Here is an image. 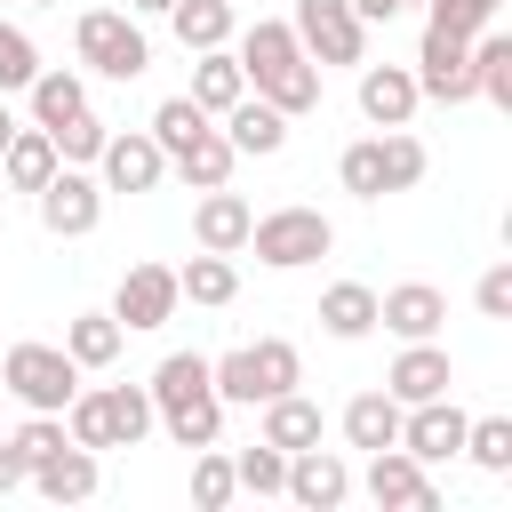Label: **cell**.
<instances>
[{
    "label": "cell",
    "mask_w": 512,
    "mask_h": 512,
    "mask_svg": "<svg viewBox=\"0 0 512 512\" xmlns=\"http://www.w3.org/2000/svg\"><path fill=\"white\" fill-rule=\"evenodd\" d=\"M232 56H240V72H248V96L280 104L288 120H304V112L320 104V64L304 56V40H296L288 16H256V24L240 32Z\"/></svg>",
    "instance_id": "obj_1"
},
{
    "label": "cell",
    "mask_w": 512,
    "mask_h": 512,
    "mask_svg": "<svg viewBox=\"0 0 512 512\" xmlns=\"http://www.w3.org/2000/svg\"><path fill=\"white\" fill-rule=\"evenodd\" d=\"M152 416L168 424V440L176 448H208L216 432H224V400H216V384H208V360L200 352H168L160 368H152Z\"/></svg>",
    "instance_id": "obj_2"
},
{
    "label": "cell",
    "mask_w": 512,
    "mask_h": 512,
    "mask_svg": "<svg viewBox=\"0 0 512 512\" xmlns=\"http://www.w3.org/2000/svg\"><path fill=\"white\" fill-rule=\"evenodd\" d=\"M160 416H152V392L144 384H96V392H72L64 400V432L80 440V448H136L144 432H152Z\"/></svg>",
    "instance_id": "obj_3"
},
{
    "label": "cell",
    "mask_w": 512,
    "mask_h": 512,
    "mask_svg": "<svg viewBox=\"0 0 512 512\" xmlns=\"http://www.w3.org/2000/svg\"><path fill=\"white\" fill-rule=\"evenodd\" d=\"M72 48H80V64L104 72V80H136V72L152 64V40H144V24H136L128 8H88V16L72 24Z\"/></svg>",
    "instance_id": "obj_4"
},
{
    "label": "cell",
    "mask_w": 512,
    "mask_h": 512,
    "mask_svg": "<svg viewBox=\"0 0 512 512\" xmlns=\"http://www.w3.org/2000/svg\"><path fill=\"white\" fill-rule=\"evenodd\" d=\"M248 248H256V264H272V272H304V264H320V256L336 248V224H328L320 208H272V216L248 224Z\"/></svg>",
    "instance_id": "obj_5"
},
{
    "label": "cell",
    "mask_w": 512,
    "mask_h": 512,
    "mask_svg": "<svg viewBox=\"0 0 512 512\" xmlns=\"http://www.w3.org/2000/svg\"><path fill=\"white\" fill-rule=\"evenodd\" d=\"M0 384H8L24 408L64 416V400L80 392V360H72L64 344H8V352H0Z\"/></svg>",
    "instance_id": "obj_6"
},
{
    "label": "cell",
    "mask_w": 512,
    "mask_h": 512,
    "mask_svg": "<svg viewBox=\"0 0 512 512\" xmlns=\"http://www.w3.org/2000/svg\"><path fill=\"white\" fill-rule=\"evenodd\" d=\"M296 40L304 56L328 72V64H368V24L352 16V0H296Z\"/></svg>",
    "instance_id": "obj_7"
},
{
    "label": "cell",
    "mask_w": 512,
    "mask_h": 512,
    "mask_svg": "<svg viewBox=\"0 0 512 512\" xmlns=\"http://www.w3.org/2000/svg\"><path fill=\"white\" fill-rule=\"evenodd\" d=\"M32 200H40V224H48L56 240H88V232L104 224V184H96L88 168H72V160H56V176H48Z\"/></svg>",
    "instance_id": "obj_8"
},
{
    "label": "cell",
    "mask_w": 512,
    "mask_h": 512,
    "mask_svg": "<svg viewBox=\"0 0 512 512\" xmlns=\"http://www.w3.org/2000/svg\"><path fill=\"white\" fill-rule=\"evenodd\" d=\"M416 96L432 104H472V40L448 32V24H424V48H416Z\"/></svg>",
    "instance_id": "obj_9"
},
{
    "label": "cell",
    "mask_w": 512,
    "mask_h": 512,
    "mask_svg": "<svg viewBox=\"0 0 512 512\" xmlns=\"http://www.w3.org/2000/svg\"><path fill=\"white\" fill-rule=\"evenodd\" d=\"M384 512H440V488H432V464H416L400 440L392 448H368V480H360Z\"/></svg>",
    "instance_id": "obj_10"
},
{
    "label": "cell",
    "mask_w": 512,
    "mask_h": 512,
    "mask_svg": "<svg viewBox=\"0 0 512 512\" xmlns=\"http://www.w3.org/2000/svg\"><path fill=\"white\" fill-rule=\"evenodd\" d=\"M176 264H128L120 272V288H112V320L136 336V328H160V320H176Z\"/></svg>",
    "instance_id": "obj_11"
},
{
    "label": "cell",
    "mask_w": 512,
    "mask_h": 512,
    "mask_svg": "<svg viewBox=\"0 0 512 512\" xmlns=\"http://www.w3.org/2000/svg\"><path fill=\"white\" fill-rule=\"evenodd\" d=\"M464 408L440 392V400H408L400 408V448L416 456V464H448V456H464Z\"/></svg>",
    "instance_id": "obj_12"
},
{
    "label": "cell",
    "mask_w": 512,
    "mask_h": 512,
    "mask_svg": "<svg viewBox=\"0 0 512 512\" xmlns=\"http://www.w3.org/2000/svg\"><path fill=\"white\" fill-rule=\"evenodd\" d=\"M160 176H168V152L152 144V128L104 136V152H96V184H104V192H152Z\"/></svg>",
    "instance_id": "obj_13"
},
{
    "label": "cell",
    "mask_w": 512,
    "mask_h": 512,
    "mask_svg": "<svg viewBox=\"0 0 512 512\" xmlns=\"http://www.w3.org/2000/svg\"><path fill=\"white\" fill-rule=\"evenodd\" d=\"M280 496H296L304 512H336V504L352 496V464H344L336 448H320V440H312V448H296V456H288Z\"/></svg>",
    "instance_id": "obj_14"
},
{
    "label": "cell",
    "mask_w": 512,
    "mask_h": 512,
    "mask_svg": "<svg viewBox=\"0 0 512 512\" xmlns=\"http://www.w3.org/2000/svg\"><path fill=\"white\" fill-rule=\"evenodd\" d=\"M416 72L408 64H360V120L368 128H408L416 120Z\"/></svg>",
    "instance_id": "obj_15"
},
{
    "label": "cell",
    "mask_w": 512,
    "mask_h": 512,
    "mask_svg": "<svg viewBox=\"0 0 512 512\" xmlns=\"http://www.w3.org/2000/svg\"><path fill=\"white\" fill-rule=\"evenodd\" d=\"M440 320H448V296H440L432 280H400V288H384V296H376V328H392L400 344L440 336Z\"/></svg>",
    "instance_id": "obj_16"
},
{
    "label": "cell",
    "mask_w": 512,
    "mask_h": 512,
    "mask_svg": "<svg viewBox=\"0 0 512 512\" xmlns=\"http://www.w3.org/2000/svg\"><path fill=\"white\" fill-rule=\"evenodd\" d=\"M248 224H256V208H248L232 184H208L200 208H192V240L216 248V256H240V248H248Z\"/></svg>",
    "instance_id": "obj_17"
},
{
    "label": "cell",
    "mask_w": 512,
    "mask_h": 512,
    "mask_svg": "<svg viewBox=\"0 0 512 512\" xmlns=\"http://www.w3.org/2000/svg\"><path fill=\"white\" fill-rule=\"evenodd\" d=\"M456 384V360L432 344V336H416V344H400V360H392V376H384V392L408 408V400H440Z\"/></svg>",
    "instance_id": "obj_18"
},
{
    "label": "cell",
    "mask_w": 512,
    "mask_h": 512,
    "mask_svg": "<svg viewBox=\"0 0 512 512\" xmlns=\"http://www.w3.org/2000/svg\"><path fill=\"white\" fill-rule=\"evenodd\" d=\"M24 480H32V488H40L48 504H88L104 472H96V448H80V440H64V448H56V456H40V464H32Z\"/></svg>",
    "instance_id": "obj_19"
},
{
    "label": "cell",
    "mask_w": 512,
    "mask_h": 512,
    "mask_svg": "<svg viewBox=\"0 0 512 512\" xmlns=\"http://www.w3.org/2000/svg\"><path fill=\"white\" fill-rule=\"evenodd\" d=\"M184 96H192L208 120H224V112L248 96V72H240V56H232V48H200V56H192V88H184Z\"/></svg>",
    "instance_id": "obj_20"
},
{
    "label": "cell",
    "mask_w": 512,
    "mask_h": 512,
    "mask_svg": "<svg viewBox=\"0 0 512 512\" xmlns=\"http://www.w3.org/2000/svg\"><path fill=\"white\" fill-rule=\"evenodd\" d=\"M224 136H232V152H240V160H272V152L288 144V112H280V104H264V96H240V104L224 112Z\"/></svg>",
    "instance_id": "obj_21"
},
{
    "label": "cell",
    "mask_w": 512,
    "mask_h": 512,
    "mask_svg": "<svg viewBox=\"0 0 512 512\" xmlns=\"http://www.w3.org/2000/svg\"><path fill=\"white\" fill-rule=\"evenodd\" d=\"M168 168H176V176H184L192 192H208V184H232L240 152H232V136H224L216 120H208V128H200L192 144H176V152H168Z\"/></svg>",
    "instance_id": "obj_22"
},
{
    "label": "cell",
    "mask_w": 512,
    "mask_h": 512,
    "mask_svg": "<svg viewBox=\"0 0 512 512\" xmlns=\"http://www.w3.org/2000/svg\"><path fill=\"white\" fill-rule=\"evenodd\" d=\"M320 328H328L336 344H360V336L376 328V288H368V280H336V288H320Z\"/></svg>",
    "instance_id": "obj_23"
},
{
    "label": "cell",
    "mask_w": 512,
    "mask_h": 512,
    "mask_svg": "<svg viewBox=\"0 0 512 512\" xmlns=\"http://www.w3.org/2000/svg\"><path fill=\"white\" fill-rule=\"evenodd\" d=\"M240 352H248V392H256V408L304 384V360H296V344H288V336H264V344H240Z\"/></svg>",
    "instance_id": "obj_24"
},
{
    "label": "cell",
    "mask_w": 512,
    "mask_h": 512,
    "mask_svg": "<svg viewBox=\"0 0 512 512\" xmlns=\"http://www.w3.org/2000/svg\"><path fill=\"white\" fill-rule=\"evenodd\" d=\"M344 440L368 456V448H392L400 440V400L392 392H352L344 400Z\"/></svg>",
    "instance_id": "obj_25"
},
{
    "label": "cell",
    "mask_w": 512,
    "mask_h": 512,
    "mask_svg": "<svg viewBox=\"0 0 512 512\" xmlns=\"http://www.w3.org/2000/svg\"><path fill=\"white\" fill-rule=\"evenodd\" d=\"M472 96H488L496 112H512V40L496 24L472 32Z\"/></svg>",
    "instance_id": "obj_26"
},
{
    "label": "cell",
    "mask_w": 512,
    "mask_h": 512,
    "mask_svg": "<svg viewBox=\"0 0 512 512\" xmlns=\"http://www.w3.org/2000/svg\"><path fill=\"white\" fill-rule=\"evenodd\" d=\"M24 96H32V128H56V120H72V112L88 104V80H80V72H64V64H40Z\"/></svg>",
    "instance_id": "obj_27"
},
{
    "label": "cell",
    "mask_w": 512,
    "mask_h": 512,
    "mask_svg": "<svg viewBox=\"0 0 512 512\" xmlns=\"http://www.w3.org/2000/svg\"><path fill=\"white\" fill-rule=\"evenodd\" d=\"M0 168H8L16 192H40V184L56 176V136H48V128H16V136L0 144Z\"/></svg>",
    "instance_id": "obj_28"
},
{
    "label": "cell",
    "mask_w": 512,
    "mask_h": 512,
    "mask_svg": "<svg viewBox=\"0 0 512 512\" xmlns=\"http://www.w3.org/2000/svg\"><path fill=\"white\" fill-rule=\"evenodd\" d=\"M168 24H176V40L200 56V48H224V40H232L240 8H232V0H176V8H168Z\"/></svg>",
    "instance_id": "obj_29"
},
{
    "label": "cell",
    "mask_w": 512,
    "mask_h": 512,
    "mask_svg": "<svg viewBox=\"0 0 512 512\" xmlns=\"http://www.w3.org/2000/svg\"><path fill=\"white\" fill-rule=\"evenodd\" d=\"M264 440L272 448H312L320 440V400H304V392H280V400H264Z\"/></svg>",
    "instance_id": "obj_30"
},
{
    "label": "cell",
    "mask_w": 512,
    "mask_h": 512,
    "mask_svg": "<svg viewBox=\"0 0 512 512\" xmlns=\"http://www.w3.org/2000/svg\"><path fill=\"white\" fill-rule=\"evenodd\" d=\"M176 296H192V304H232V296H240V264L216 256V248H200V256L176 272Z\"/></svg>",
    "instance_id": "obj_31"
},
{
    "label": "cell",
    "mask_w": 512,
    "mask_h": 512,
    "mask_svg": "<svg viewBox=\"0 0 512 512\" xmlns=\"http://www.w3.org/2000/svg\"><path fill=\"white\" fill-rule=\"evenodd\" d=\"M120 344H128V328H120L112 312H80V320L64 328V352H72L80 368H112V360H120Z\"/></svg>",
    "instance_id": "obj_32"
},
{
    "label": "cell",
    "mask_w": 512,
    "mask_h": 512,
    "mask_svg": "<svg viewBox=\"0 0 512 512\" xmlns=\"http://www.w3.org/2000/svg\"><path fill=\"white\" fill-rule=\"evenodd\" d=\"M48 136H56V160H72V168H96V152H104V136H112V128H104V120L80 104V112H72V120H56Z\"/></svg>",
    "instance_id": "obj_33"
},
{
    "label": "cell",
    "mask_w": 512,
    "mask_h": 512,
    "mask_svg": "<svg viewBox=\"0 0 512 512\" xmlns=\"http://www.w3.org/2000/svg\"><path fill=\"white\" fill-rule=\"evenodd\" d=\"M376 160H384V192L424 184V144H416L408 128H384V136H376Z\"/></svg>",
    "instance_id": "obj_34"
},
{
    "label": "cell",
    "mask_w": 512,
    "mask_h": 512,
    "mask_svg": "<svg viewBox=\"0 0 512 512\" xmlns=\"http://www.w3.org/2000/svg\"><path fill=\"white\" fill-rule=\"evenodd\" d=\"M464 456L480 472H512V416H472L464 424Z\"/></svg>",
    "instance_id": "obj_35"
},
{
    "label": "cell",
    "mask_w": 512,
    "mask_h": 512,
    "mask_svg": "<svg viewBox=\"0 0 512 512\" xmlns=\"http://www.w3.org/2000/svg\"><path fill=\"white\" fill-rule=\"evenodd\" d=\"M232 480H240L248 496H280V480H288V448H272V440L240 448V456H232Z\"/></svg>",
    "instance_id": "obj_36"
},
{
    "label": "cell",
    "mask_w": 512,
    "mask_h": 512,
    "mask_svg": "<svg viewBox=\"0 0 512 512\" xmlns=\"http://www.w3.org/2000/svg\"><path fill=\"white\" fill-rule=\"evenodd\" d=\"M336 184H344L352 200H384V160H376V136L336 152Z\"/></svg>",
    "instance_id": "obj_37"
},
{
    "label": "cell",
    "mask_w": 512,
    "mask_h": 512,
    "mask_svg": "<svg viewBox=\"0 0 512 512\" xmlns=\"http://www.w3.org/2000/svg\"><path fill=\"white\" fill-rule=\"evenodd\" d=\"M232 496H240L232 456H216V440H208V448H192V504H208V512H216V504H232Z\"/></svg>",
    "instance_id": "obj_38"
},
{
    "label": "cell",
    "mask_w": 512,
    "mask_h": 512,
    "mask_svg": "<svg viewBox=\"0 0 512 512\" xmlns=\"http://www.w3.org/2000/svg\"><path fill=\"white\" fill-rule=\"evenodd\" d=\"M32 72H40V48H32V32H24V24H0V96L32 88Z\"/></svg>",
    "instance_id": "obj_39"
},
{
    "label": "cell",
    "mask_w": 512,
    "mask_h": 512,
    "mask_svg": "<svg viewBox=\"0 0 512 512\" xmlns=\"http://www.w3.org/2000/svg\"><path fill=\"white\" fill-rule=\"evenodd\" d=\"M200 128H208V112H200L192 96H168V104L152 112V144H160V152H176V144H192Z\"/></svg>",
    "instance_id": "obj_40"
},
{
    "label": "cell",
    "mask_w": 512,
    "mask_h": 512,
    "mask_svg": "<svg viewBox=\"0 0 512 512\" xmlns=\"http://www.w3.org/2000/svg\"><path fill=\"white\" fill-rule=\"evenodd\" d=\"M8 440L24 448V464H40V456H56V448H64L72 432H64V416H48V408H32V416H24V424H16Z\"/></svg>",
    "instance_id": "obj_41"
},
{
    "label": "cell",
    "mask_w": 512,
    "mask_h": 512,
    "mask_svg": "<svg viewBox=\"0 0 512 512\" xmlns=\"http://www.w3.org/2000/svg\"><path fill=\"white\" fill-rule=\"evenodd\" d=\"M496 8H504V0H432V16H424V24H448V32H464V40H472V32H488V24H496Z\"/></svg>",
    "instance_id": "obj_42"
},
{
    "label": "cell",
    "mask_w": 512,
    "mask_h": 512,
    "mask_svg": "<svg viewBox=\"0 0 512 512\" xmlns=\"http://www.w3.org/2000/svg\"><path fill=\"white\" fill-rule=\"evenodd\" d=\"M472 296H480V312H488V320H512V264H488Z\"/></svg>",
    "instance_id": "obj_43"
},
{
    "label": "cell",
    "mask_w": 512,
    "mask_h": 512,
    "mask_svg": "<svg viewBox=\"0 0 512 512\" xmlns=\"http://www.w3.org/2000/svg\"><path fill=\"white\" fill-rule=\"evenodd\" d=\"M24 472H32V464H24V448H16V440H0V496H16V488H24Z\"/></svg>",
    "instance_id": "obj_44"
},
{
    "label": "cell",
    "mask_w": 512,
    "mask_h": 512,
    "mask_svg": "<svg viewBox=\"0 0 512 512\" xmlns=\"http://www.w3.org/2000/svg\"><path fill=\"white\" fill-rule=\"evenodd\" d=\"M176 0H128V16H168Z\"/></svg>",
    "instance_id": "obj_45"
},
{
    "label": "cell",
    "mask_w": 512,
    "mask_h": 512,
    "mask_svg": "<svg viewBox=\"0 0 512 512\" xmlns=\"http://www.w3.org/2000/svg\"><path fill=\"white\" fill-rule=\"evenodd\" d=\"M8 136H16V112H8V96H0V144H8Z\"/></svg>",
    "instance_id": "obj_46"
},
{
    "label": "cell",
    "mask_w": 512,
    "mask_h": 512,
    "mask_svg": "<svg viewBox=\"0 0 512 512\" xmlns=\"http://www.w3.org/2000/svg\"><path fill=\"white\" fill-rule=\"evenodd\" d=\"M32 8H56V0H32Z\"/></svg>",
    "instance_id": "obj_47"
}]
</instances>
